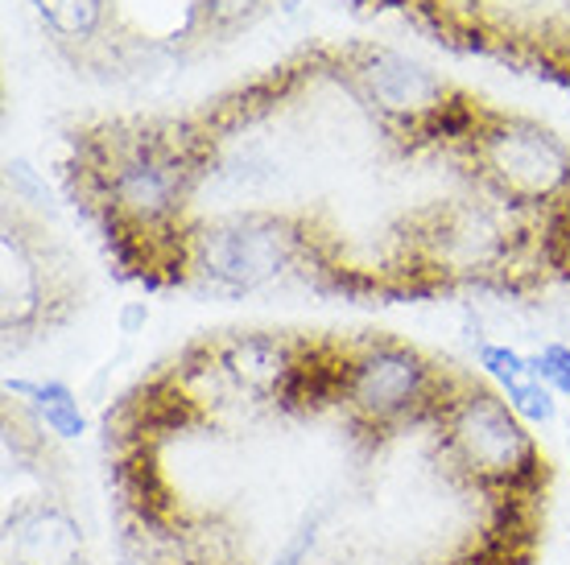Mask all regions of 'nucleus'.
<instances>
[{"label":"nucleus","mask_w":570,"mask_h":565,"mask_svg":"<svg viewBox=\"0 0 570 565\" xmlns=\"http://www.w3.org/2000/svg\"><path fill=\"white\" fill-rule=\"evenodd\" d=\"M442 450L451 454L455 470L484 492L542 495L546 492V454L529 425L509 409V400L468 384L455 393L446 413L434 425Z\"/></svg>","instance_id":"obj_1"},{"label":"nucleus","mask_w":570,"mask_h":565,"mask_svg":"<svg viewBox=\"0 0 570 565\" xmlns=\"http://www.w3.org/2000/svg\"><path fill=\"white\" fill-rule=\"evenodd\" d=\"M306 236L289 219L261 211L228 215L186 236V272H195L212 289L244 294L277 281L298 260Z\"/></svg>","instance_id":"obj_2"},{"label":"nucleus","mask_w":570,"mask_h":565,"mask_svg":"<svg viewBox=\"0 0 570 565\" xmlns=\"http://www.w3.org/2000/svg\"><path fill=\"white\" fill-rule=\"evenodd\" d=\"M471 153L484 182L517 207L529 202L554 207L570 198V149L533 120L488 116L480 137L471 141Z\"/></svg>","instance_id":"obj_3"},{"label":"nucleus","mask_w":570,"mask_h":565,"mask_svg":"<svg viewBox=\"0 0 570 565\" xmlns=\"http://www.w3.org/2000/svg\"><path fill=\"white\" fill-rule=\"evenodd\" d=\"M356 75L372 103L385 116L405 120V125H422L442 99H446L442 83L426 67H417V62L393 54V50H372V54H364Z\"/></svg>","instance_id":"obj_4"},{"label":"nucleus","mask_w":570,"mask_h":565,"mask_svg":"<svg viewBox=\"0 0 570 565\" xmlns=\"http://www.w3.org/2000/svg\"><path fill=\"white\" fill-rule=\"evenodd\" d=\"M46 301V277L38 260L29 252L21 227L4 224V330L13 335V326H26L38 318Z\"/></svg>","instance_id":"obj_5"},{"label":"nucleus","mask_w":570,"mask_h":565,"mask_svg":"<svg viewBox=\"0 0 570 565\" xmlns=\"http://www.w3.org/2000/svg\"><path fill=\"white\" fill-rule=\"evenodd\" d=\"M33 9L62 38H87L91 29L100 26L104 0H33Z\"/></svg>","instance_id":"obj_6"},{"label":"nucleus","mask_w":570,"mask_h":565,"mask_svg":"<svg viewBox=\"0 0 570 565\" xmlns=\"http://www.w3.org/2000/svg\"><path fill=\"white\" fill-rule=\"evenodd\" d=\"M500 396L509 400V409H513L525 425H550L558 417L554 388H550V384H542V380H533V376L500 384Z\"/></svg>","instance_id":"obj_7"},{"label":"nucleus","mask_w":570,"mask_h":565,"mask_svg":"<svg viewBox=\"0 0 570 565\" xmlns=\"http://www.w3.org/2000/svg\"><path fill=\"white\" fill-rule=\"evenodd\" d=\"M529 371H533V380H542V384H550L554 393L570 396V347L546 343L538 355H529Z\"/></svg>","instance_id":"obj_8"},{"label":"nucleus","mask_w":570,"mask_h":565,"mask_svg":"<svg viewBox=\"0 0 570 565\" xmlns=\"http://www.w3.org/2000/svg\"><path fill=\"white\" fill-rule=\"evenodd\" d=\"M475 359H480V368H484L488 376H497L500 384L533 376V371H529V355L513 351V347H500V343H480Z\"/></svg>","instance_id":"obj_9"},{"label":"nucleus","mask_w":570,"mask_h":565,"mask_svg":"<svg viewBox=\"0 0 570 565\" xmlns=\"http://www.w3.org/2000/svg\"><path fill=\"white\" fill-rule=\"evenodd\" d=\"M38 422H42V429H50L62 442L83 438L87 434V417L79 413V405H38Z\"/></svg>","instance_id":"obj_10"},{"label":"nucleus","mask_w":570,"mask_h":565,"mask_svg":"<svg viewBox=\"0 0 570 565\" xmlns=\"http://www.w3.org/2000/svg\"><path fill=\"white\" fill-rule=\"evenodd\" d=\"M9 186H13L17 198H26V202H33V207H46V202H50V195H46V182L29 170L21 157H17V161H9Z\"/></svg>","instance_id":"obj_11"},{"label":"nucleus","mask_w":570,"mask_h":565,"mask_svg":"<svg viewBox=\"0 0 570 565\" xmlns=\"http://www.w3.org/2000/svg\"><path fill=\"white\" fill-rule=\"evenodd\" d=\"M261 0H207V13L215 21H240L244 13H253Z\"/></svg>","instance_id":"obj_12"},{"label":"nucleus","mask_w":570,"mask_h":565,"mask_svg":"<svg viewBox=\"0 0 570 565\" xmlns=\"http://www.w3.org/2000/svg\"><path fill=\"white\" fill-rule=\"evenodd\" d=\"M145 323H149V306H145V301H129V306L120 310V335H137Z\"/></svg>","instance_id":"obj_13"},{"label":"nucleus","mask_w":570,"mask_h":565,"mask_svg":"<svg viewBox=\"0 0 570 565\" xmlns=\"http://www.w3.org/2000/svg\"><path fill=\"white\" fill-rule=\"evenodd\" d=\"M285 9H298V0H285Z\"/></svg>","instance_id":"obj_14"}]
</instances>
